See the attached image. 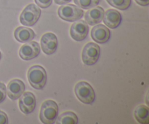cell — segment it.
Returning a JSON list of instances; mask_svg holds the SVG:
<instances>
[{"label": "cell", "instance_id": "cell-1", "mask_svg": "<svg viewBox=\"0 0 149 124\" xmlns=\"http://www.w3.org/2000/svg\"><path fill=\"white\" fill-rule=\"evenodd\" d=\"M28 79L31 85L35 89H43L47 83L46 71L41 66H33L28 71Z\"/></svg>", "mask_w": 149, "mask_h": 124}, {"label": "cell", "instance_id": "cell-2", "mask_svg": "<svg viewBox=\"0 0 149 124\" xmlns=\"http://www.w3.org/2000/svg\"><path fill=\"white\" fill-rule=\"evenodd\" d=\"M58 115V106L52 100H47L41 106L39 118L42 123L52 124L55 123Z\"/></svg>", "mask_w": 149, "mask_h": 124}, {"label": "cell", "instance_id": "cell-3", "mask_svg": "<svg viewBox=\"0 0 149 124\" xmlns=\"http://www.w3.org/2000/svg\"><path fill=\"white\" fill-rule=\"evenodd\" d=\"M74 91L77 99L84 104H90L95 99V93L93 87L85 81H81L77 83Z\"/></svg>", "mask_w": 149, "mask_h": 124}, {"label": "cell", "instance_id": "cell-4", "mask_svg": "<svg viewBox=\"0 0 149 124\" xmlns=\"http://www.w3.org/2000/svg\"><path fill=\"white\" fill-rule=\"evenodd\" d=\"M58 14L63 20L68 22H74L82 18L84 12L80 7L74 4H63L58 8Z\"/></svg>", "mask_w": 149, "mask_h": 124}, {"label": "cell", "instance_id": "cell-5", "mask_svg": "<svg viewBox=\"0 0 149 124\" xmlns=\"http://www.w3.org/2000/svg\"><path fill=\"white\" fill-rule=\"evenodd\" d=\"M41 15V10L34 4L25 7L20 15V22L26 26H31L38 21Z\"/></svg>", "mask_w": 149, "mask_h": 124}, {"label": "cell", "instance_id": "cell-6", "mask_svg": "<svg viewBox=\"0 0 149 124\" xmlns=\"http://www.w3.org/2000/svg\"><path fill=\"white\" fill-rule=\"evenodd\" d=\"M100 54V48L94 42H89L84 47L81 53L82 61L87 66L94 65L98 60Z\"/></svg>", "mask_w": 149, "mask_h": 124}, {"label": "cell", "instance_id": "cell-7", "mask_svg": "<svg viewBox=\"0 0 149 124\" xmlns=\"http://www.w3.org/2000/svg\"><path fill=\"white\" fill-rule=\"evenodd\" d=\"M89 32V26L87 22L78 20L71 25L70 29L71 36L76 41H82L87 37Z\"/></svg>", "mask_w": 149, "mask_h": 124}, {"label": "cell", "instance_id": "cell-8", "mask_svg": "<svg viewBox=\"0 0 149 124\" xmlns=\"http://www.w3.org/2000/svg\"><path fill=\"white\" fill-rule=\"evenodd\" d=\"M40 53V47L36 42H30L21 46L19 50L20 58L26 61L36 58Z\"/></svg>", "mask_w": 149, "mask_h": 124}, {"label": "cell", "instance_id": "cell-9", "mask_svg": "<svg viewBox=\"0 0 149 124\" xmlns=\"http://www.w3.org/2000/svg\"><path fill=\"white\" fill-rule=\"evenodd\" d=\"M19 106L22 112L26 115L31 113L36 107V98L31 92H23L19 99Z\"/></svg>", "mask_w": 149, "mask_h": 124}, {"label": "cell", "instance_id": "cell-10", "mask_svg": "<svg viewBox=\"0 0 149 124\" xmlns=\"http://www.w3.org/2000/svg\"><path fill=\"white\" fill-rule=\"evenodd\" d=\"M41 47L47 55H51L56 52L58 48V38L54 34L46 33L41 39Z\"/></svg>", "mask_w": 149, "mask_h": 124}, {"label": "cell", "instance_id": "cell-11", "mask_svg": "<svg viewBox=\"0 0 149 124\" xmlns=\"http://www.w3.org/2000/svg\"><path fill=\"white\" fill-rule=\"evenodd\" d=\"M110 31L109 28L103 24H99L93 28L91 31V36L97 43H106L110 39Z\"/></svg>", "mask_w": 149, "mask_h": 124}, {"label": "cell", "instance_id": "cell-12", "mask_svg": "<svg viewBox=\"0 0 149 124\" xmlns=\"http://www.w3.org/2000/svg\"><path fill=\"white\" fill-rule=\"evenodd\" d=\"M25 90V84L19 79H14L8 83L7 94L12 100H16L23 93Z\"/></svg>", "mask_w": 149, "mask_h": 124}, {"label": "cell", "instance_id": "cell-13", "mask_svg": "<svg viewBox=\"0 0 149 124\" xmlns=\"http://www.w3.org/2000/svg\"><path fill=\"white\" fill-rule=\"evenodd\" d=\"M103 22L110 29H116L122 22V15L114 9H109L103 16Z\"/></svg>", "mask_w": 149, "mask_h": 124}, {"label": "cell", "instance_id": "cell-14", "mask_svg": "<svg viewBox=\"0 0 149 124\" xmlns=\"http://www.w3.org/2000/svg\"><path fill=\"white\" fill-rule=\"evenodd\" d=\"M104 13V10L101 7H96L89 10L84 15L86 22L91 26L96 25L102 21Z\"/></svg>", "mask_w": 149, "mask_h": 124}, {"label": "cell", "instance_id": "cell-15", "mask_svg": "<svg viewBox=\"0 0 149 124\" xmlns=\"http://www.w3.org/2000/svg\"><path fill=\"white\" fill-rule=\"evenodd\" d=\"M14 36L18 42H28L31 41L35 37V33L30 28L20 26L15 29Z\"/></svg>", "mask_w": 149, "mask_h": 124}, {"label": "cell", "instance_id": "cell-16", "mask_svg": "<svg viewBox=\"0 0 149 124\" xmlns=\"http://www.w3.org/2000/svg\"><path fill=\"white\" fill-rule=\"evenodd\" d=\"M134 115L140 123L148 124L149 123V109L146 105L141 104L137 106L134 112Z\"/></svg>", "mask_w": 149, "mask_h": 124}, {"label": "cell", "instance_id": "cell-17", "mask_svg": "<svg viewBox=\"0 0 149 124\" xmlns=\"http://www.w3.org/2000/svg\"><path fill=\"white\" fill-rule=\"evenodd\" d=\"M57 123L58 124H77L78 123V117L73 112H65L58 117Z\"/></svg>", "mask_w": 149, "mask_h": 124}, {"label": "cell", "instance_id": "cell-18", "mask_svg": "<svg viewBox=\"0 0 149 124\" xmlns=\"http://www.w3.org/2000/svg\"><path fill=\"white\" fill-rule=\"evenodd\" d=\"M112 7L121 10H125L131 5V0H106Z\"/></svg>", "mask_w": 149, "mask_h": 124}, {"label": "cell", "instance_id": "cell-19", "mask_svg": "<svg viewBox=\"0 0 149 124\" xmlns=\"http://www.w3.org/2000/svg\"><path fill=\"white\" fill-rule=\"evenodd\" d=\"M74 1L79 7L85 10L96 7L100 2V0H74Z\"/></svg>", "mask_w": 149, "mask_h": 124}, {"label": "cell", "instance_id": "cell-20", "mask_svg": "<svg viewBox=\"0 0 149 124\" xmlns=\"http://www.w3.org/2000/svg\"><path fill=\"white\" fill-rule=\"evenodd\" d=\"M35 2L42 8H47L52 4V0H35Z\"/></svg>", "mask_w": 149, "mask_h": 124}, {"label": "cell", "instance_id": "cell-21", "mask_svg": "<svg viewBox=\"0 0 149 124\" xmlns=\"http://www.w3.org/2000/svg\"><path fill=\"white\" fill-rule=\"evenodd\" d=\"M6 96H7V88L4 83H0V104L4 102Z\"/></svg>", "mask_w": 149, "mask_h": 124}, {"label": "cell", "instance_id": "cell-22", "mask_svg": "<svg viewBox=\"0 0 149 124\" xmlns=\"http://www.w3.org/2000/svg\"><path fill=\"white\" fill-rule=\"evenodd\" d=\"M8 123V117L7 114L3 111L0 110V124Z\"/></svg>", "mask_w": 149, "mask_h": 124}, {"label": "cell", "instance_id": "cell-23", "mask_svg": "<svg viewBox=\"0 0 149 124\" xmlns=\"http://www.w3.org/2000/svg\"><path fill=\"white\" fill-rule=\"evenodd\" d=\"M135 1L141 6H147L149 4V0H135Z\"/></svg>", "mask_w": 149, "mask_h": 124}, {"label": "cell", "instance_id": "cell-24", "mask_svg": "<svg viewBox=\"0 0 149 124\" xmlns=\"http://www.w3.org/2000/svg\"><path fill=\"white\" fill-rule=\"evenodd\" d=\"M72 0H55V2L58 4H68L69 3L70 1H71Z\"/></svg>", "mask_w": 149, "mask_h": 124}, {"label": "cell", "instance_id": "cell-25", "mask_svg": "<svg viewBox=\"0 0 149 124\" xmlns=\"http://www.w3.org/2000/svg\"><path fill=\"white\" fill-rule=\"evenodd\" d=\"M1 52H0V59H1Z\"/></svg>", "mask_w": 149, "mask_h": 124}]
</instances>
